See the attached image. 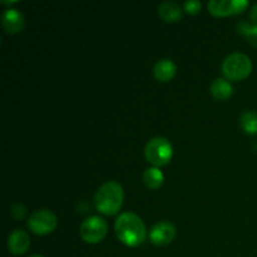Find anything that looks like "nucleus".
Instances as JSON below:
<instances>
[{
	"label": "nucleus",
	"mask_w": 257,
	"mask_h": 257,
	"mask_svg": "<svg viewBox=\"0 0 257 257\" xmlns=\"http://www.w3.org/2000/svg\"><path fill=\"white\" fill-rule=\"evenodd\" d=\"M248 7L246 0H211L207 3L208 12L215 17H228L242 13Z\"/></svg>",
	"instance_id": "7"
},
{
	"label": "nucleus",
	"mask_w": 257,
	"mask_h": 257,
	"mask_svg": "<svg viewBox=\"0 0 257 257\" xmlns=\"http://www.w3.org/2000/svg\"><path fill=\"white\" fill-rule=\"evenodd\" d=\"M240 124L242 130L248 135L257 133V113L253 110H247L240 118Z\"/></svg>",
	"instance_id": "15"
},
{
	"label": "nucleus",
	"mask_w": 257,
	"mask_h": 257,
	"mask_svg": "<svg viewBox=\"0 0 257 257\" xmlns=\"http://www.w3.org/2000/svg\"><path fill=\"white\" fill-rule=\"evenodd\" d=\"M173 147L165 137H155L146 145L145 157L155 167L165 166L172 160Z\"/></svg>",
	"instance_id": "4"
},
{
	"label": "nucleus",
	"mask_w": 257,
	"mask_h": 257,
	"mask_svg": "<svg viewBox=\"0 0 257 257\" xmlns=\"http://www.w3.org/2000/svg\"><path fill=\"white\" fill-rule=\"evenodd\" d=\"M176 237V227L168 221L158 222L151 228L150 240L156 246H166Z\"/></svg>",
	"instance_id": "8"
},
{
	"label": "nucleus",
	"mask_w": 257,
	"mask_h": 257,
	"mask_svg": "<svg viewBox=\"0 0 257 257\" xmlns=\"http://www.w3.org/2000/svg\"><path fill=\"white\" fill-rule=\"evenodd\" d=\"M123 198H124V193H123L122 186L115 181H108L103 183L95 193V208L103 215H115L122 207Z\"/></svg>",
	"instance_id": "2"
},
{
	"label": "nucleus",
	"mask_w": 257,
	"mask_h": 257,
	"mask_svg": "<svg viewBox=\"0 0 257 257\" xmlns=\"http://www.w3.org/2000/svg\"><path fill=\"white\" fill-rule=\"evenodd\" d=\"M252 62L243 53H231L223 59L222 73L230 80H242L250 75Z\"/></svg>",
	"instance_id": "3"
},
{
	"label": "nucleus",
	"mask_w": 257,
	"mask_h": 257,
	"mask_svg": "<svg viewBox=\"0 0 257 257\" xmlns=\"http://www.w3.org/2000/svg\"><path fill=\"white\" fill-rule=\"evenodd\" d=\"M108 225L105 220L98 216H90L85 218L79 228L80 237L87 243H98L105 237Z\"/></svg>",
	"instance_id": "5"
},
{
	"label": "nucleus",
	"mask_w": 257,
	"mask_h": 257,
	"mask_svg": "<svg viewBox=\"0 0 257 257\" xmlns=\"http://www.w3.org/2000/svg\"><path fill=\"white\" fill-rule=\"evenodd\" d=\"M30 246V238L25 231L14 230L8 237V250L13 255H23L28 251Z\"/></svg>",
	"instance_id": "10"
},
{
	"label": "nucleus",
	"mask_w": 257,
	"mask_h": 257,
	"mask_svg": "<svg viewBox=\"0 0 257 257\" xmlns=\"http://www.w3.org/2000/svg\"><path fill=\"white\" fill-rule=\"evenodd\" d=\"M238 33L243 35L248 40L251 45L257 48V25L248 24V23L241 22L237 24Z\"/></svg>",
	"instance_id": "16"
},
{
	"label": "nucleus",
	"mask_w": 257,
	"mask_h": 257,
	"mask_svg": "<svg viewBox=\"0 0 257 257\" xmlns=\"http://www.w3.org/2000/svg\"><path fill=\"white\" fill-rule=\"evenodd\" d=\"M15 3H18V2H15V0H13V2H5V0H3L2 2V4H15Z\"/></svg>",
	"instance_id": "20"
},
{
	"label": "nucleus",
	"mask_w": 257,
	"mask_h": 257,
	"mask_svg": "<svg viewBox=\"0 0 257 257\" xmlns=\"http://www.w3.org/2000/svg\"><path fill=\"white\" fill-rule=\"evenodd\" d=\"M2 25L10 34H17L24 29V17L18 9L10 8L2 14Z\"/></svg>",
	"instance_id": "9"
},
{
	"label": "nucleus",
	"mask_w": 257,
	"mask_h": 257,
	"mask_svg": "<svg viewBox=\"0 0 257 257\" xmlns=\"http://www.w3.org/2000/svg\"><path fill=\"white\" fill-rule=\"evenodd\" d=\"M57 216L50 210H38L30 215L28 220V227L32 230L33 233L39 236L48 235L53 232L57 227Z\"/></svg>",
	"instance_id": "6"
},
{
	"label": "nucleus",
	"mask_w": 257,
	"mask_h": 257,
	"mask_svg": "<svg viewBox=\"0 0 257 257\" xmlns=\"http://www.w3.org/2000/svg\"><path fill=\"white\" fill-rule=\"evenodd\" d=\"M10 213H12L13 217L15 220H23V218L27 216V208H25L24 205L19 202L13 203L12 207H10Z\"/></svg>",
	"instance_id": "17"
},
{
	"label": "nucleus",
	"mask_w": 257,
	"mask_h": 257,
	"mask_svg": "<svg viewBox=\"0 0 257 257\" xmlns=\"http://www.w3.org/2000/svg\"><path fill=\"white\" fill-rule=\"evenodd\" d=\"M165 176L158 167H150L143 173V182L151 190H157L162 186Z\"/></svg>",
	"instance_id": "14"
},
{
	"label": "nucleus",
	"mask_w": 257,
	"mask_h": 257,
	"mask_svg": "<svg viewBox=\"0 0 257 257\" xmlns=\"http://www.w3.org/2000/svg\"><path fill=\"white\" fill-rule=\"evenodd\" d=\"M29 257H43L42 255H38V253H35V255H30Z\"/></svg>",
	"instance_id": "21"
},
{
	"label": "nucleus",
	"mask_w": 257,
	"mask_h": 257,
	"mask_svg": "<svg viewBox=\"0 0 257 257\" xmlns=\"http://www.w3.org/2000/svg\"><path fill=\"white\" fill-rule=\"evenodd\" d=\"M250 19L251 22L253 23V24L257 25V4L253 5L252 9H251V13H250Z\"/></svg>",
	"instance_id": "19"
},
{
	"label": "nucleus",
	"mask_w": 257,
	"mask_h": 257,
	"mask_svg": "<svg viewBox=\"0 0 257 257\" xmlns=\"http://www.w3.org/2000/svg\"><path fill=\"white\" fill-rule=\"evenodd\" d=\"M201 8H202V4H201V2H198V0H187V2H185V4H183V9L191 15L198 14Z\"/></svg>",
	"instance_id": "18"
},
{
	"label": "nucleus",
	"mask_w": 257,
	"mask_h": 257,
	"mask_svg": "<svg viewBox=\"0 0 257 257\" xmlns=\"http://www.w3.org/2000/svg\"><path fill=\"white\" fill-rule=\"evenodd\" d=\"M211 93L218 100H226L233 94V87L228 80L217 78L211 84Z\"/></svg>",
	"instance_id": "13"
},
{
	"label": "nucleus",
	"mask_w": 257,
	"mask_h": 257,
	"mask_svg": "<svg viewBox=\"0 0 257 257\" xmlns=\"http://www.w3.org/2000/svg\"><path fill=\"white\" fill-rule=\"evenodd\" d=\"M114 230L118 240L130 247L142 245L147 237L145 223L133 212L122 213L115 221Z\"/></svg>",
	"instance_id": "1"
},
{
	"label": "nucleus",
	"mask_w": 257,
	"mask_h": 257,
	"mask_svg": "<svg viewBox=\"0 0 257 257\" xmlns=\"http://www.w3.org/2000/svg\"><path fill=\"white\" fill-rule=\"evenodd\" d=\"M177 72V67L171 59H161L153 67V75L158 82H168L172 79Z\"/></svg>",
	"instance_id": "11"
},
{
	"label": "nucleus",
	"mask_w": 257,
	"mask_h": 257,
	"mask_svg": "<svg viewBox=\"0 0 257 257\" xmlns=\"http://www.w3.org/2000/svg\"><path fill=\"white\" fill-rule=\"evenodd\" d=\"M158 14L165 22L175 23L182 19L183 10L175 2H165L158 8Z\"/></svg>",
	"instance_id": "12"
}]
</instances>
